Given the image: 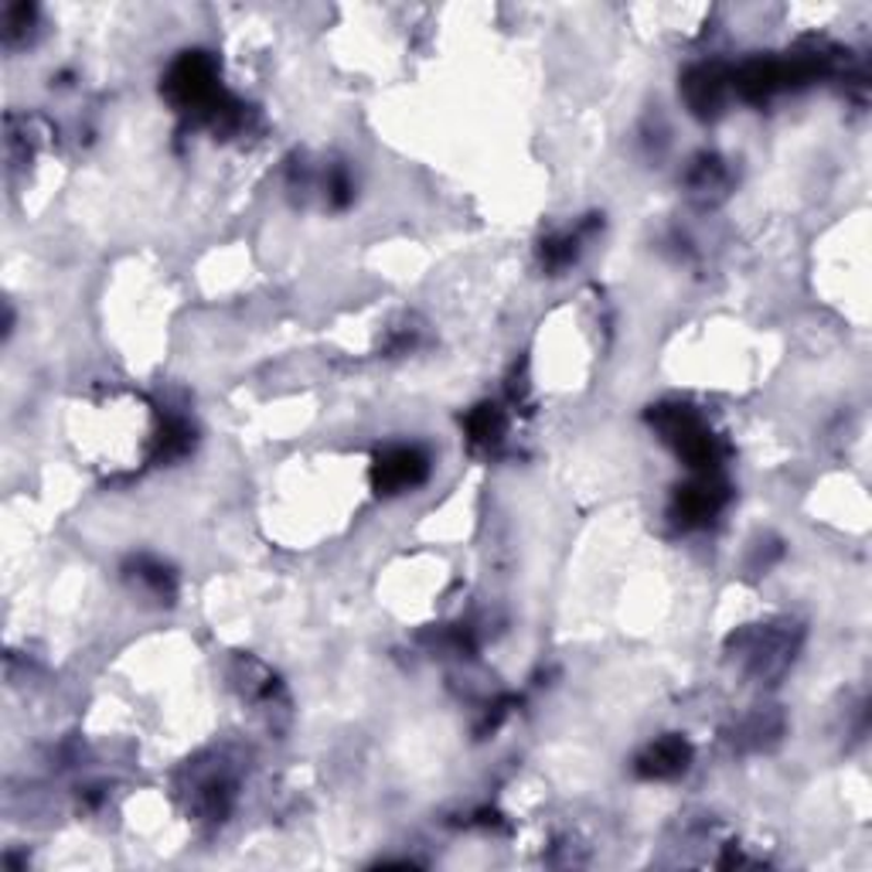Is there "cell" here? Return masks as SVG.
<instances>
[{"label": "cell", "instance_id": "cell-6", "mask_svg": "<svg viewBox=\"0 0 872 872\" xmlns=\"http://www.w3.org/2000/svg\"><path fill=\"white\" fill-rule=\"evenodd\" d=\"M505 433V420L497 413V406H481L474 416H471V436L478 444H497Z\"/></svg>", "mask_w": 872, "mask_h": 872}, {"label": "cell", "instance_id": "cell-4", "mask_svg": "<svg viewBox=\"0 0 872 872\" xmlns=\"http://www.w3.org/2000/svg\"><path fill=\"white\" fill-rule=\"evenodd\" d=\"M723 89H726V79H723L720 69H712V66H702V69L689 72V79H685V96H689L696 113H712L715 106H720L723 103Z\"/></svg>", "mask_w": 872, "mask_h": 872}, {"label": "cell", "instance_id": "cell-1", "mask_svg": "<svg viewBox=\"0 0 872 872\" xmlns=\"http://www.w3.org/2000/svg\"><path fill=\"white\" fill-rule=\"evenodd\" d=\"M168 96L177 106L198 110V113H215L218 106H222V96H218V85H215L211 58H205L202 51L184 55L168 76Z\"/></svg>", "mask_w": 872, "mask_h": 872}, {"label": "cell", "instance_id": "cell-2", "mask_svg": "<svg viewBox=\"0 0 872 872\" xmlns=\"http://www.w3.org/2000/svg\"><path fill=\"white\" fill-rule=\"evenodd\" d=\"M376 478L386 491H410L426 478V457L413 447H395L379 460Z\"/></svg>", "mask_w": 872, "mask_h": 872}, {"label": "cell", "instance_id": "cell-3", "mask_svg": "<svg viewBox=\"0 0 872 872\" xmlns=\"http://www.w3.org/2000/svg\"><path fill=\"white\" fill-rule=\"evenodd\" d=\"M723 502H726L723 484H715L712 478H702V481L689 484V487L678 494V515L685 521H702V518L720 512Z\"/></svg>", "mask_w": 872, "mask_h": 872}, {"label": "cell", "instance_id": "cell-5", "mask_svg": "<svg viewBox=\"0 0 872 872\" xmlns=\"http://www.w3.org/2000/svg\"><path fill=\"white\" fill-rule=\"evenodd\" d=\"M685 760H689V746L681 739H662L647 750V757L641 760V770L647 777H672L685 770Z\"/></svg>", "mask_w": 872, "mask_h": 872}]
</instances>
